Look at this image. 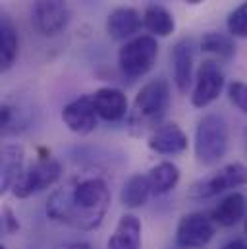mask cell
Returning a JSON list of instances; mask_svg holds the SVG:
<instances>
[{"label": "cell", "mask_w": 247, "mask_h": 249, "mask_svg": "<svg viewBox=\"0 0 247 249\" xmlns=\"http://www.w3.org/2000/svg\"><path fill=\"white\" fill-rule=\"evenodd\" d=\"M110 207V189L103 178H81L51 193L47 214L70 228L91 232L99 228Z\"/></svg>", "instance_id": "6da1fadb"}, {"label": "cell", "mask_w": 247, "mask_h": 249, "mask_svg": "<svg viewBox=\"0 0 247 249\" xmlns=\"http://www.w3.org/2000/svg\"><path fill=\"white\" fill-rule=\"evenodd\" d=\"M170 107V85L164 77L151 79L141 87L133 101V110L129 116V125L135 133H143L145 129H155L160 125L166 110Z\"/></svg>", "instance_id": "7a4b0ae2"}, {"label": "cell", "mask_w": 247, "mask_h": 249, "mask_svg": "<svg viewBox=\"0 0 247 249\" xmlns=\"http://www.w3.org/2000/svg\"><path fill=\"white\" fill-rule=\"evenodd\" d=\"M228 151V125L222 116L207 114L195 129V159L203 166L218 164Z\"/></svg>", "instance_id": "3957f363"}, {"label": "cell", "mask_w": 247, "mask_h": 249, "mask_svg": "<svg viewBox=\"0 0 247 249\" xmlns=\"http://www.w3.org/2000/svg\"><path fill=\"white\" fill-rule=\"evenodd\" d=\"M159 58V43L153 35H139L129 39L118 53L120 71L127 79L147 75Z\"/></svg>", "instance_id": "277c9868"}, {"label": "cell", "mask_w": 247, "mask_h": 249, "mask_svg": "<svg viewBox=\"0 0 247 249\" xmlns=\"http://www.w3.org/2000/svg\"><path fill=\"white\" fill-rule=\"evenodd\" d=\"M60 174L62 166L54 157H51V155L39 157L33 164H29L21 172V176L12 187V195L18 199H27L35 193H41V191L54 186L60 180Z\"/></svg>", "instance_id": "5b68a950"}, {"label": "cell", "mask_w": 247, "mask_h": 249, "mask_svg": "<svg viewBox=\"0 0 247 249\" xmlns=\"http://www.w3.org/2000/svg\"><path fill=\"white\" fill-rule=\"evenodd\" d=\"M71 18L66 0H35L31 8V25L41 37H56L68 27Z\"/></svg>", "instance_id": "8992f818"}, {"label": "cell", "mask_w": 247, "mask_h": 249, "mask_svg": "<svg viewBox=\"0 0 247 249\" xmlns=\"http://www.w3.org/2000/svg\"><path fill=\"white\" fill-rule=\"evenodd\" d=\"M216 234V222L205 213H187L176 228V244L184 249H203Z\"/></svg>", "instance_id": "52a82bcc"}, {"label": "cell", "mask_w": 247, "mask_h": 249, "mask_svg": "<svg viewBox=\"0 0 247 249\" xmlns=\"http://www.w3.org/2000/svg\"><path fill=\"white\" fill-rule=\"evenodd\" d=\"M240 186H247V166L242 162H230L218 172L193 184L189 195L193 199H209Z\"/></svg>", "instance_id": "ba28073f"}, {"label": "cell", "mask_w": 247, "mask_h": 249, "mask_svg": "<svg viewBox=\"0 0 247 249\" xmlns=\"http://www.w3.org/2000/svg\"><path fill=\"white\" fill-rule=\"evenodd\" d=\"M224 89V71L216 60H205L199 66L195 87L191 93V105L195 108H207L212 105Z\"/></svg>", "instance_id": "9c48e42d"}, {"label": "cell", "mask_w": 247, "mask_h": 249, "mask_svg": "<svg viewBox=\"0 0 247 249\" xmlns=\"http://www.w3.org/2000/svg\"><path fill=\"white\" fill-rule=\"evenodd\" d=\"M62 120L70 131L77 135H87L97 127V108L93 103V95H83L73 99L62 108Z\"/></svg>", "instance_id": "30bf717a"}, {"label": "cell", "mask_w": 247, "mask_h": 249, "mask_svg": "<svg viewBox=\"0 0 247 249\" xmlns=\"http://www.w3.org/2000/svg\"><path fill=\"white\" fill-rule=\"evenodd\" d=\"M147 145L159 155H180L187 149V135L176 122H164L151 131Z\"/></svg>", "instance_id": "8fae6325"}, {"label": "cell", "mask_w": 247, "mask_h": 249, "mask_svg": "<svg viewBox=\"0 0 247 249\" xmlns=\"http://www.w3.org/2000/svg\"><path fill=\"white\" fill-rule=\"evenodd\" d=\"M99 118L105 122H120L127 116V97L116 87H101L93 93Z\"/></svg>", "instance_id": "7c38bea8"}, {"label": "cell", "mask_w": 247, "mask_h": 249, "mask_svg": "<svg viewBox=\"0 0 247 249\" xmlns=\"http://www.w3.org/2000/svg\"><path fill=\"white\" fill-rule=\"evenodd\" d=\"M25 151L18 143H4L0 149V189L6 193L12 189L23 172Z\"/></svg>", "instance_id": "4fadbf2b"}, {"label": "cell", "mask_w": 247, "mask_h": 249, "mask_svg": "<svg viewBox=\"0 0 247 249\" xmlns=\"http://www.w3.org/2000/svg\"><path fill=\"white\" fill-rule=\"evenodd\" d=\"M143 25L141 16L137 14V10L129 8V6H120L116 10H112L106 18V33L114 39V41H125L131 39L139 27Z\"/></svg>", "instance_id": "5bb4252c"}, {"label": "cell", "mask_w": 247, "mask_h": 249, "mask_svg": "<svg viewBox=\"0 0 247 249\" xmlns=\"http://www.w3.org/2000/svg\"><path fill=\"white\" fill-rule=\"evenodd\" d=\"M143 224L135 214H124L118 220L112 236L108 238V249H141Z\"/></svg>", "instance_id": "9a60e30c"}, {"label": "cell", "mask_w": 247, "mask_h": 249, "mask_svg": "<svg viewBox=\"0 0 247 249\" xmlns=\"http://www.w3.org/2000/svg\"><path fill=\"white\" fill-rule=\"evenodd\" d=\"M174 83L180 93H187L193 81V49L189 41H180L172 51Z\"/></svg>", "instance_id": "2e32d148"}, {"label": "cell", "mask_w": 247, "mask_h": 249, "mask_svg": "<svg viewBox=\"0 0 247 249\" xmlns=\"http://www.w3.org/2000/svg\"><path fill=\"white\" fill-rule=\"evenodd\" d=\"M246 214V197L238 191L228 193L222 201H218V205L212 209V218L218 226L230 228L234 224H238Z\"/></svg>", "instance_id": "e0dca14e"}, {"label": "cell", "mask_w": 247, "mask_h": 249, "mask_svg": "<svg viewBox=\"0 0 247 249\" xmlns=\"http://www.w3.org/2000/svg\"><path fill=\"white\" fill-rule=\"evenodd\" d=\"M151 195H153V189L149 184V176L133 174L124 184L122 191H120V201L127 209H139L149 201Z\"/></svg>", "instance_id": "ac0fdd59"}, {"label": "cell", "mask_w": 247, "mask_h": 249, "mask_svg": "<svg viewBox=\"0 0 247 249\" xmlns=\"http://www.w3.org/2000/svg\"><path fill=\"white\" fill-rule=\"evenodd\" d=\"M143 25L147 31H151L155 37H168L176 29L174 16L160 4H151L147 6L143 14Z\"/></svg>", "instance_id": "d6986e66"}, {"label": "cell", "mask_w": 247, "mask_h": 249, "mask_svg": "<svg viewBox=\"0 0 247 249\" xmlns=\"http://www.w3.org/2000/svg\"><path fill=\"white\" fill-rule=\"evenodd\" d=\"M18 51H19V39H18V31L12 23V19L8 16H2L0 21V68L2 71L10 70L16 58H18Z\"/></svg>", "instance_id": "ffe728a7"}, {"label": "cell", "mask_w": 247, "mask_h": 249, "mask_svg": "<svg viewBox=\"0 0 247 249\" xmlns=\"http://www.w3.org/2000/svg\"><path fill=\"white\" fill-rule=\"evenodd\" d=\"M149 176V184L153 189V195H164L168 191H172L180 182V168L174 162H159L157 166L151 168Z\"/></svg>", "instance_id": "44dd1931"}, {"label": "cell", "mask_w": 247, "mask_h": 249, "mask_svg": "<svg viewBox=\"0 0 247 249\" xmlns=\"http://www.w3.org/2000/svg\"><path fill=\"white\" fill-rule=\"evenodd\" d=\"M201 51L209 53L220 60H232L236 54V45H234L232 35L209 31L201 37Z\"/></svg>", "instance_id": "7402d4cb"}, {"label": "cell", "mask_w": 247, "mask_h": 249, "mask_svg": "<svg viewBox=\"0 0 247 249\" xmlns=\"http://www.w3.org/2000/svg\"><path fill=\"white\" fill-rule=\"evenodd\" d=\"M226 27H228V33H230L232 37L247 39V0L242 2L236 10H232V12L228 14Z\"/></svg>", "instance_id": "603a6c76"}, {"label": "cell", "mask_w": 247, "mask_h": 249, "mask_svg": "<svg viewBox=\"0 0 247 249\" xmlns=\"http://www.w3.org/2000/svg\"><path fill=\"white\" fill-rule=\"evenodd\" d=\"M228 99H230V103L240 112L247 114V83H244V81H232L228 85Z\"/></svg>", "instance_id": "cb8c5ba5"}, {"label": "cell", "mask_w": 247, "mask_h": 249, "mask_svg": "<svg viewBox=\"0 0 247 249\" xmlns=\"http://www.w3.org/2000/svg\"><path fill=\"white\" fill-rule=\"evenodd\" d=\"M2 230L6 234H14L19 230V222H18L16 214L12 213V209H8V207L2 211Z\"/></svg>", "instance_id": "d4e9b609"}, {"label": "cell", "mask_w": 247, "mask_h": 249, "mask_svg": "<svg viewBox=\"0 0 247 249\" xmlns=\"http://www.w3.org/2000/svg\"><path fill=\"white\" fill-rule=\"evenodd\" d=\"M54 249H91V246L85 244V242H68V244L56 246Z\"/></svg>", "instance_id": "484cf974"}, {"label": "cell", "mask_w": 247, "mask_h": 249, "mask_svg": "<svg viewBox=\"0 0 247 249\" xmlns=\"http://www.w3.org/2000/svg\"><path fill=\"white\" fill-rule=\"evenodd\" d=\"M222 249H247V244L244 240H232L226 246H222Z\"/></svg>", "instance_id": "4316f807"}, {"label": "cell", "mask_w": 247, "mask_h": 249, "mask_svg": "<svg viewBox=\"0 0 247 249\" xmlns=\"http://www.w3.org/2000/svg\"><path fill=\"white\" fill-rule=\"evenodd\" d=\"M185 4H191V6H195V4H201L203 0H184Z\"/></svg>", "instance_id": "83f0119b"}, {"label": "cell", "mask_w": 247, "mask_h": 249, "mask_svg": "<svg viewBox=\"0 0 247 249\" xmlns=\"http://www.w3.org/2000/svg\"><path fill=\"white\" fill-rule=\"evenodd\" d=\"M244 143H246V155H247V127L246 131H244Z\"/></svg>", "instance_id": "f1b7e54d"}, {"label": "cell", "mask_w": 247, "mask_h": 249, "mask_svg": "<svg viewBox=\"0 0 247 249\" xmlns=\"http://www.w3.org/2000/svg\"><path fill=\"white\" fill-rule=\"evenodd\" d=\"M246 234H247V220H246Z\"/></svg>", "instance_id": "f546056e"}, {"label": "cell", "mask_w": 247, "mask_h": 249, "mask_svg": "<svg viewBox=\"0 0 247 249\" xmlns=\"http://www.w3.org/2000/svg\"><path fill=\"white\" fill-rule=\"evenodd\" d=\"M0 249H8V248H6V246H2V248H0Z\"/></svg>", "instance_id": "4dcf8cb0"}]
</instances>
